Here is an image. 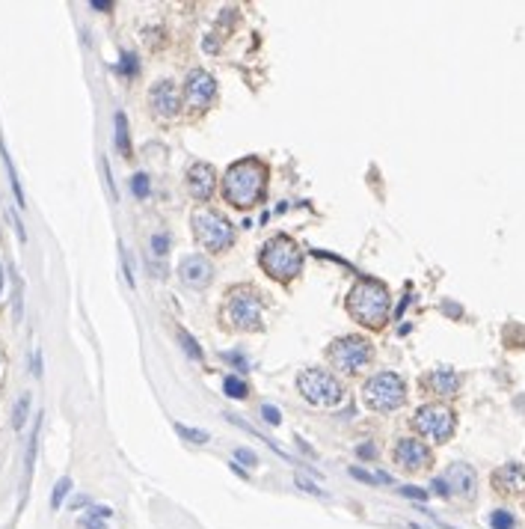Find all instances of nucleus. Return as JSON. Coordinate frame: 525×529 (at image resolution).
I'll use <instances>...</instances> for the list:
<instances>
[{
  "instance_id": "nucleus-1",
  "label": "nucleus",
  "mask_w": 525,
  "mask_h": 529,
  "mask_svg": "<svg viewBox=\"0 0 525 529\" xmlns=\"http://www.w3.org/2000/svg\"><path fill=\"white\" fill-rule=\"evenodd\" d=\"M267 187V164L259 158H241L223 173V200L232 208H252L261 203Z\"/></svg>"
},
{
  "instance_id": "nucleus-2",
  "label": "nucleus",
  "mask_w": 525,
  "mask_h": 529,
  "mask_svg": "<svg viewBox=\"0 0 525 529\" xmlns=\"http://www.w3.org/2000/svg\"><path fill=\"white\" fill-rule=\"evenodd\" d=\"M389 306H392V297H389V289L380 280L365 277L353 285L348 292V301H344V310L353 322H360L371 330H380L389 318Z\"/></svg>"
},
{
  "instance_id": "nucleus-3",
  "label": "nucleus",
  "mask_w": 525,
  "mask_h": 529,
  "mask_svg": "<svg viewBox=\"0 0 525 529\" xmlns=\"http://www.w3.org/2000/svg\"><path fill=\"white\" fill-rule=\"evenodd\" d=\"M259 262H261V271L267 274V277H273L279 283H288V280H294L297 274L303 271V250L297 247L294 238L276 235L261 247Z\"/></svg>"
},
{
  "instance_id": "nucleus-4",
  "label": "nucleus",
  "mask_w": 525,
  "mask_h": 529,
  "mask_svg": "<svg viewBox=\"0 0 525 529\" xmlns=\"http://www.w3.org/2000/svg\"><path fill=\"white\" fill-rule=\"evenodd\" d=\"M297 390L315 407H336L344 402L341 381L336 374H330L327 369H303L297 374Z\"/></svg>"
},
{
  "instance_id": "nucleus-5",
  "label": "nucleus",
  "mask_w": 525,
  "mask_h": 529,
  "mask_svg": "<svg viewBox=\"0 0 525 529\" xmlns=\"http://www.w3.org/2000/svg\"><path fill=\"white\" fill-rule=\"evenodd\" d=\"M193 223V235L208 253H223L234 244V226L229 223L223 214L211 212V208H202V212H193L190 217Z\"/></svg>"
},
{
  "instance_id": "nucleus-6",
  "label": "nucleus",
  "mask_w": 525,
  "mask_h": 529,
  "mask_svg": "<svg viewBox=\"0 0 525 529\" xmlns=\"http://www.w3.org/2000/svg\"><path fill=\"white\" fill-rule=\"evenodd\" d=\"M362 399H365V404L371 407V411L386 413V411H395V407L404 404L407 387H404V381H401L395 372H377L374 378L365 381Z\"/></svg>"
},
{
  "instance_id": "nucleus-7",
  "label": "nucleus",
  "mask_w": 525,
  "mask_h": 529,
  "mask_svg": "<svg viewBox=\"0 0 525 529\" xmlns=\"http://www.w3.org/2000/svg\"><path fill=\"white\" fill-rule=\"evenodd\" d=\"M261 310H264L261 294L255 289H243L241 285V289H232L223 315H226L229 327H234V330H259L261 327Z\"/></svg>"
},
{
  "instance_id": "nucleus-8",
  "label": "nucleus",
  "mask_w": 525,
  "mask_h": 529,
  "mask_svg": "<svg viewBox=\"0 0 525 529\" xmlns=\"http://www.w3.org/2000/svg\"><path fill=\"white\" fill-rule=\"evenodd\" d=\"M327 357H330V363L336 369L348 372V374H356L362 366H368V360L374 357V348L362 336H341L327 348Z\"/></svg>"
},
{
  "instance_id": "nucleus-9",
  "label": "nucleus",
  "mask_w": 525,
  "mask_h": 529,
  "mask_svg": "<svg viewBox=\"0 0 525 529\" xmlns=\"http://www.w3.org/2000/svg\"><path fill=\"white\" fill-rule=\"evenodd\" d=\"M412 425H416L419 434L437 440V443H445L454 434V413L445 404H424L412 416Z\"/></svg>"
},
{
  "instance_id": "nucleus-10",
  "label": "nucleus",
  "mask_w": 525,
  "mask_h": 529,
  "mask_svg": "<svg viewBox=\"0 0 525 529\" xmlns=\"http://www.w3.org/2000/svg\"><path fill=\"white\" fill-rule=\"evenodd\" d=\"M395 464L407 473H419L424 467H430V449L416 437H404L395 446Z\"/></svg>"
},
{
  "instance_id": "nucleus-11",
  "label": "nucleus",
  "mask_w": 525,
  "mask_h": 529,
  "mask_svg": "<svg viewBox=\"0 0 525 529\" xmlns=\"http://www.w3.org/2000/svg\"><path fill=\"white\" fill-rule=\"evenodd\" d=\"M214 95H217V81L211 78L208 72H202V69L190 72L187 86H184V98H187L190 107L202 110V107H208L211 102H214Z\"/></svg>"
},
{
  "instance_id": "nucleus-12",
  "label": "nucleus",
  "mask_w": 525,
  "mask_h": 529,
  "mask_svg": "<svg viewBox=\"0 0 525 529\" xmlns=\"http://www.w3.org/2000/svg\"><path fill=\"white\" fill-rule=\"evenodd\" d=\"M187 191H190V196H193V200H199V203L211 200V196H214V191H217V170L211 167V164H205V161L193 164V167H190V173H187Z\"/></svg>"
},
{
  "instance_id": "nucleus-13",
  "label": "nucleus",
  "mask_w": 525,
  "mask_h": 529,
  "mask_svg": "<svg viewBox=\"0 0 525 529\" xmlns=\"http://www.w3.org/2000/svg\"><path fill=\"white\" fill-rule=\"evenodd\" d=\"M442 482L449 484V494H454V497H463V500H472L475 497L478 476H475L472 467L463 464V461H457V464H451L449 470H445Z\"/></svg>"
},
{
  "instance_id": "nucleus-14",
  "label": "nucleus",
  "mask_w": 525,
  "mask_h": 529,
  "mask_svg": "<svg viewBox=\"0 0 525 529\" xmlns=\"http://www.w3.org/2000/svg\"><path fill=\"white\" fill-rule=\"evenodd\" d=\"M149 102L161 119H170L178 113V107H181V93H178V86L172 81H158L149 93Z\"/></svg>"
},
{
  "instance_id": "nucleus-15",
  "label": "nucleus",
  "mask_w": 525,
  "mask_h": 529,
  "mask_svg": "<svg viewBox=\"0 0 525 529\" xmlns=\"http://www.w3.org/2000/svg\"><path fill=\"white\" fill-rule=\"evenodd\" d=\"M178 277H181L190 289H205V285L214 280V264L205 256H187L178 264Z\"/></svg>"
},
{
  "instance_id": "nucleus-16",
  "label": "nucleus",
  "mask_w": 525,
  "mask_h": 529,
  "mask_svg": "<svg viewBox=\"0 0 525 529\" xmlns=\"http://www.w3.org/2000/svg\"><path fill=\"white\" fill-rule=\"evenodd\" d=\"M493 488L505 497H517V494L525 491V470L519 464H501L496 473H493Z\"/></svg>"
},
{
  "instance_id": "nucleus-17",
  "label": "nucleus",
  "mask_w": 525,
  "mask_h": 529,
  "mask_svg": "<svg viewBox=\"0 0 525 529\" xmlns=\"http://www.w3.org/2000/svg\"><path fill=\"white\" fill-rule=\"evenodd\" d=\"M428 387L439 395H451V393L460 390V374H457L451 366H439L428 374Z\"/></svg>"
},
{
  "instance_id": "nucleus-18",
  "label": "nucleus",
  "mask_w": 525,
  "mask_h": 529,
  "mask_svg": "<svg viewBox=\"0 0 525 529\" xmlns=\"http://www.w3.org/2000/svg\"><path fill=\"white\" fill-rule=\"evenodd\" d=\"M110 514H113V509H107V505H92V509L81 517V526L83 529H107Z\"/></svg>"
},
{
  "instance_id": "nucleus-19",
  "label": "nucleus",
  "mask_w": 525,
  "mask_h": 529,
  "mask_svg": "<svg viewBox=\"0 0 525 529\" xmlns=\"http://www.w3.org/2000/svg\"><path fill=\"white\" fill-rule=\"evenodd\" d=\"M0 155H3V167H6V173H9V184H13V194H15V203L24 208V191H21V182H18V173H15V167H13V158H9V152H6V143H3V137H0Z\"/></svg>"
},
{
  "instance_id": "nucleus-20",
  "label": "nucleus",
  "mask_w": 525,
  "mask_h": 529,
  "mask_svg": "<svg viewBox=\"0 0 525 529\" xmlns=\"http://www.w3.org/2000/svg\"><path fill=\"white\" fill-rule=\"evenodd\" d=\"M116 146L122 155H128L131 152V137H128V119L122 110H116Z\"/></svg>"
},
{
  "instance_id": "nucleus-21",
  "label": "nucleus",
  "mask_w": 525,
  "mask_h": 529,
  "mask_svg": "<svg viewBox=\"0 0 525 529\" xmlns=\"http://www.w3.org/2000/svg\"><path fill=\"white\" fill-rule=\"evenodd\" d=\"M223 393H226L229 399H247V395H250V387H247V384H243L241 378L229 374V378L223 381Z\"/></svg>"
},
{
  "instance_id": "nucleus-22",
  "label": "nucleus",
  "mask_w": 525,
  "mask_h": 529,
  "mask_svg": "<svg viewBox=\"0 0 525 529\" xmlns=\"http://www.w3.org/2000/svg\"><path fill=\"white\" fill-rule=\"evenodd\" d=\"M27 413H30V393H24L21 399L15 402V411H13V428L15 432H21L27 423Z\"/></svg>"
},
{
  "instance_id": "nucleus-23",
  "label": "nucleus",
  "mask_w": 525,
  "mask_h": 529,
  "mask_svg": "<svg viewBox=\"0 0 525 529\" xmlns=\"http://www.w3.org/2000/svg\"><path fill=\"white\" fill-rule=\"evenodd\" d=\"M490 526H493V529H513V526H517V521H513L510 512L496 509L493 514H490Z\"/></svg>"
},
{
  "instance_id": "nucleus-24",
  "label": "nucleus",
  "mask_w": 525,
  "mask_h": 529,
  "mask_svg": "<svg viewBox=\"0 0 525 529\" xmlns=\"http://www.w3.org/2000/svg\"><path fill=\"white\" fill-rule=\"evenodd\" d=\"M175 432L181 434L184 440H190V443H208V432H202V428H187V425H181V423H175Z\"/></svg>"
},
{
  "instance_id": "nucleus-25",
  "label": "nucleus",
  "mask_w": 525,
  "mask_h": 529,
  "mask_svg": "<svg viewBox=\"0 0 525 529\" xmlns=\"http://www.w3.org/2000/svg\"><path fill=\"white\" fill-rule=\"evenodd\" d=\"M178 339H181V348H184L187 354H190V360H202V348H199V345L193 342V336H190L187 330H181V327H178Z\"/></svg>"
},
{
  "instance_id": "nucleus-26",
  "label": "nucleus",
  "mask_w": 525,
  "mask_h": 529,
  "mask_svg": "<svg viewBox=\"0 0 525 529\" xmlns=\"http://www.w3.org/2000/svg\"><path fill=\"white\" fill-rule=\"evenodd\" d=\"M131 191H134V196H137V200H146L149 196V175L146 173H137L131 179Z\"/></svg>"
},
{
  "instance_id": "nucleus-27",
  "label": "nucleus",
  "mask_w": 525,
  "mask_h": 529,
  "mask_svg": "<svg viewBox=\"0 0 525 529\" xmlns=\"http://www.w3.org/2000/svg\"><path fill=\"white\" fill-rule=\"evenodd\" d=\"M69 491H72V479H60L57 488H54V494H51V509H60Z\"/></svg>"
},
{
  "instance_id": "nucleus-28",
  "label": "nucleus",
  "mask_w": 525,
  "mask_h": 529,
  "mask_svg": "<svg viewBox=\"0 0 525 529\" xmlns=\"http://www.w3.org/2000/svg\"><path fill=\"white\" fill-rule=\"evenodd\" d=\"M166 250H170V238H166L163 232H158V235L152 238V256H154V259H163Z\"/></svg>"
},
{
  "instance_id": "nucleus-29",
  "label": "nucleus",
  "mask_w": 525,
  "mask_h": 529,
  "mask_svg": "<svg viewBox=\"0 0 525 529\" xmlns=\"http://www.w3.org/2000/svg\"><path fill=\"white\" fill-rule=\"evenodd\" d=\"M119 72H122V74H137V60H134V54H122Z\"/></svg>"
},
{
  "instance_id": "nucleus-30",
  "label": "nucleus",
  "mask_w": 525,
  "mask_h": 529,
  "mask_svg": "<svg viewBox=\"0 0 525 529\" xmlns=\"http://www.w3.org/2000/svg\"><path fill=\"white\" fill-rule=\"evenodd\" d=\"M261 416H264V420L270 423V425H279V423H282V416H279V411H276L273 404H261Z\"/></svg>"
},
{
  "instance_id": "nucleus-31",
  "label": "nucleus",
  "mask_w": 525,
  "mask_h": 529,
  "mask_svg": "<svg viewBox=\"0 0 525 529\" xmlns=\"http://www.w3.org/2000/svg\"><path fill=\"white\" fill-rule=\"evenodd\" d=\"M234 458L243 461L247 467H255V464H259V458H255V452H252V449H238V452H234Z\"/></svg>"
},
{
  "instance_id": "nucleus-32",
  "label": "nucleus",
  "mask_w": 525,
  "mask_h": 529,
  "mask_svg": "<svg viewBox=\"0 0 525 529\" xmlns=\"http://www.w3.org/2000/svg\"><path fill=\"white\" fill-rule=\"evenodd\" d=\"M430 491L439 494V497H449V484H445L442 479H433V482H430Z\"/></svg>"
},
{
  "instance_id": "nucleus-33",
  "label": "nucleus",
  "mask_w": 525,
  "mask_h": 529,
  "mask_svg": "<svg viewBox=\"0 0 525 529\" xmlns=\"http://www.w3.org/2000/svg\"><path fill=\"white\" fill-rule=\"evenodd\" d=\"M407 494V497H412V500H428V491H421V488H401Z\"/></svg>"
},
{
  "instance_id": "nucleus-34",
  "label": "nucleus",
  "mask_w": 525,
  "mask_h": 529,
  "mask_svg": "<svg viewBox=\"0 0 525 529\" xmlns=\"http://www.w3.org/2000/svg\"><path fill=\"white\" fill-rule=\"evenodd\" d=\"M360 455L362 458H371L374 455V446H360Z\"/></svg>"
},
{
  "instance_id": "nucleus-35",
  "label": "nucleus",
  "mask_w": 525,
  "mask_h": 529,
  "mask_svg": "<svg viewBox=\"0 0 525 529\" xmlns=\"http://www.w3.org/2000/svg\"><path fill=\"white\" fill-rule=\"evenodd\" d=\"M0 292H3V271H0Z\"/></svg>"
}]
</instances>
